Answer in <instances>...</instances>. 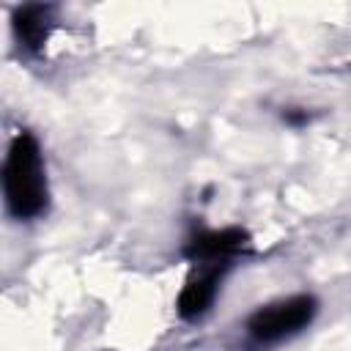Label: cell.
<instances>
[{
    "label": "cell",
    "mask_w": 351,
    "mask_h": 351,
    "mask_svg": "<svg viewBox=\"0 0 351 351\" xmlns=\"http://www.w3.org/2000/svg\"><path fill=\"white\" fill-rule=\"evenodd\" d=\"M3 186H5V200L8 208L19 217H36L47 206V181H44V165H41V151L33 134L22 132L14 137L5 167H3Z\"/></svg>",
    "instance_id": "cell-1"
},
{
    "label": "cell",
    "mask_w": 351,
    "mask_h": 351,
    "mask_svg": "<svg viewBox=\"0 0 351 351\" xmlns=\"http://www.w3.org/2000/svg\"><path fill=\"white\" fill-rule=\"evenodd\" d=\"M315 315V302L310 296H291V299H282V302H274L269 307H261L247 329L255 340L261 343H274V340H282L293 332H299L302 326H307Z\"/></svg>",
    "instance_id": "cell-2"
},
{
    "label": "cell",
    "mask_w": 351,
    "mask_h": 351,
    "mask_svg": "<svg viewBox=\"0 0 351 351\" xmlns=\"http://www.w3.org/2000/svg\"><path fill=\"white\" fill-rule=\"evenodd\" d=\"M247 247V233L239 228H222V230H208L192 239L189 244V255L197 261H208V263H219L228 261L230 255H236L239 250Z\"/></svg>",
    "instance_id": "cell-3"
},
{
    "label": "cell",
    "mask_w": 351,
    "mask_h": 351,
    "mask_svg": "<svg viewBox=\"0 0 351 351\" xmlns=\"http://www.w3.org/2000/svg\"><path fill=\"white\" fill-rule=\"evenodd\" d=\"M217 282H219V269H217V266H211V269H206L203 274L192 277V280L184 285V291L178 293V313H181L184 318H197V315H203V313L211 307L214 296H217Z\"/></svg>",
    "instance_id": "cell-4"
},
{
    "label": "cell",
    "mask_w": 351,
    "mask_h": 351,
    "mask_svg": "<svg viewBox=\"0 0 351 351\" xmlns=\"http://www.w3.org/2000/svg\"><path fill=\"white\" fill-rule=\"evenodd\" d=\"M19 38L27 44V47H38L44 38H47V8L41 5H25L19 14H16V22H14Z\"/></svg>",
    "instance_id": "cell-5"
}]
</instances>
